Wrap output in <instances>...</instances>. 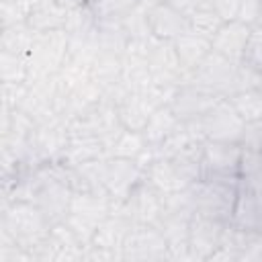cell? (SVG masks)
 <instances>
[{
	"label": "cell",
	"instance_id": "6da1fadb",
	"mask_svg": "<svg viewBox=\"0 0 262 262\" xmlns=\"http://www.w3.org/2000/svg\"><path fill=\"white\" fill-rule=\"evenodd\" d=\"M4 227L6 233L12 235L16 246H43V242L49 235V219L41 211L37 203L29 201H18L12 205V209L4 217Z\"/></svg>",
	"mask_w": 262,
	"mask_h": 262
},
{
	"label": "cell",
	"instance_id": "7a4b0ae2",
	"mask_svg": "<svg viewBox=\"0 0 262 262\" xmlns=\"http://www.w3.org/2000/svg\"><path fill=\"white\" fill-rule=\"evenodd\" d=\"M203 139H213V141H235L242 143L244 133H246V121L237 115V111L231 106L227 98H221L205 117L199 121Z\"/></svg>",
	"mask_w": 262,
	"mask_h": 262
},
{
	"label": "cell",
	"instance_id": "3957f363",
	"mask_svg": "<svg viewBox=\"0 0 262 262\" xmlns=\"http://www.w3.org/2000/svg\"><path fill=\"white\" fill-rule=\"evenodd\" d=\"M223 96L219 92L205 88V86H199L194 82H188V84L176 88V92L172 94V100L168 104L180 123H196Z\"/></svg>",
	"mask_w": 262,
	"mask_h": 262
},
{
	"label": "cell",
	"instance_id": "277c9868",
	"mask_svg": "<svg viewBox=\"0 0 262 262\" xmlns=\"http://www.w3.org/2000/svg\"><path fill=\"white\" fill-rule=\"evenodd\" d=\"M242 154H244V145L242 143L203 139L205 176H239Z\"/></svg>",
	"mask_w": 262,
	"mask_h": 262
},
{
	"label": "cell",
	"instance_id": "5b68a950",
	"mask_svg": "<svg viewBox=\"0 0 262 262\" xmlns=\"http://www.w3.org/2000/svg\"><path fill=\"white\" fill-rule=\"evenodd\" d=\"M235 70H237V63L223 57L221 53L213 51L203 59V63L190 74V82L199 84V86H205V88H211L215 92H219L221 96L229 94L231 90V84H233V78H235Z\"/></svg>",
	"mask_w": 262,
	"mask_h": 262
},
{
	"label": "cell",
	"instance_id": "8992f818",
	"mask_svg": "<svg viewBox=\"0 0 262 262\" xmlns=\"http://www.w3.org/2000/svg\"><path fill=\"white\" fill-rule=\"evenodd\" d=\"M145 20L151 39L158 41H174L188 31V16L172 2L145 8Z\"/></svg>",
	"mask_w": 262,
	"mask_h": 262
},
{
	"label": "cell",
	"instance_id": "52a82bcc",
	"mask_svg": "<svg viewBox=\"0 0 262 262\" xmlns=\"http://www.w3.org/2000/svg\"><path fill=\"white\" fill-rule=\"evenodd\" d=\"M168 252V239L158 225L135 223L125 239L123 258H160Z\"/></svg>",
	"mask_w": 262,
	"mask_h": 262
},
{
	"label": "cell",
	"instance_id": "ba28073f",
	"mask_svg": "<svg viewBox=\"0 0 262 262\" xmlns=\"http://www.w3.org/2000/svg\"><path fill=\"white\" fill-rule=\"evenodd\" d=\"M141 172L135 164V160L129 158H115L104 162V174H102V186L113 199H127L133 188L139 184Z\"/></svg>",
	"mask_w": 262,
	"mask_h": 262
},
{
	"label": "cell",
	"instance_id": "9c48e42d",
	"mask_svg": "<svg viewBox=\"0 0 262 262\" xmlns=\"http://www.w3.org/2000/svg\"><path fill=\"white\" fill-rule=\"evenodd\" d=\"M229 221H219L194 213L188 223V250L199 258H211L221 242V233Z\"/></svg>",
	"mask_w": 262,
	"mask_h": 262
},
{
	"label": "cell",
	"instance_id": "30bf717a",
	"mask_svg": "<svg viewBox=\"0 0 262 262\" xmlns=\"http://www.w3.org/2000/svg\"><path fill=\"white\" fill-rule=\"evenodd\" d=\"M250 33H252V25L242 23L237 18L235 20H227V23L221 25V29L217 31V35L211 41L213 51H217L223 57L239 63L244 59V51H246Z\"/></svg>",
	"mask_w": 262,
	"mask_h": 262
},
{
	"label": "cell",
	"instance_id": "8fae6325",
	"mask_svg": "<svg viewBox=\"0 0 262 262\" xmlns=\"http://www.w3.org/2000/svg\"><path fill=\"white\" fill-rule=\"evenodd\" d=\"M68 6H63L57 0H37L27 10V27L35 33H49L66 29L68 23Z\"/></svg>",
	"mask_w": 262,
	"mask_h": 262
},
{
	"label": "cell",
	"instance_id": "7c38bea8",
	"mask_svg": "<svg viewBox=\"0 0 262 262\" xmlns=\"http://www.w3.org/2000/svg\"><path fill=\"white\" fill-rule=\"evenodd\" d=\"M229 223L242 231H262V192L239 186Z\"/></svg>",
	"mask_w": 262,
	"mask_h": 262
},
{
	"label": "cell",
	"instance_id": "4fadbf2b",
	"mask_svg": "<svg viewBox=\"0 0 262 262\" xmlns=\"http://www.w3.org/2000/svg\"><path fill=\"white\" fill-rule=\"evenodd\" d=\"M174 43V51L178 55V61H180V68L184 74H192L201 63L203 59L211 53L213 45H211V39L194 33V31H186L182 33L178 39L172 41Z\"/></svg>",
	"mask_w": 262,
	"mask_h": 262
},
{
	"label": "cell",
	"instance_id": "5bb4252c",
	"mask_svg": "<svg viewBox=\"0 0 262 262\" xmlns=\"http://www.w3.org/2000/svg\"><path fill=\"white\" fill-rule=\"evenodd\" d=\"M145 180L154 188H158L162 194H166V196L188 188V184L178 174V170L174 168V164H172L170 158H158V160H154L147 166V170H145Z\"/></svg>",
	"mask_w": 262,
	"mask_h": 262
},
{
	"label": "cell",
	"instance_id": "9a60e30c",
	"mask_svg": "<svg viewBox=\"0 0 262 262\" xmlns=\"http://www.w3.org/2000/svg\"><path fill=\"white\" fill-rule=\"evenodd\" d=\"M178 125H182V123L176 119L170 104H162L151 113V117H149V121L141 133H143L147 145H160L166 137H170L176 131Z\"/></svg>",
	"mask_w": 262,
	"mask_h": 262
},
{
	"label": "cell",
	"instance_id": "2e32d148",
	"mask_svg": "<svg viewBox=\"0 0 262 262\" xmlns=\"http://www.w3.org/2000/svg\"><path fill=\"white\" fill-rule=\"evenodd\" d=\"M225 98L231 102V106L237 111V115L246 123L262 121V86L239 90V92H233Z\"/></svg>",
	"mask_w": 262,
	"mask_h": 262
},
{
	"label": "cell",
	"instance_id": "e0dca14e",
	"mask_svg": "<svg viewBox=\"0 0 262 262\" xmlns=\"http://www.w3.org/2000/svg\"><path fill=\"white\" fill-rule=\"evenodd\" d=\"M186 16H188V29L199 33V35H203V37H207V39H211V41H213V37L217 35V31L223 25L221 16L215 12V8L209 4V0L203 2L201 6H196L194 10H190Z\"/></svg>",
	"mask_w": 262,
	"mask_h": 262
},
{
	"label": "cell",
	"instance_id": "ac0fdd59",
	"mask_svg": "<svg viewBox=\"0 0 262 262\" xmlns=\"http://www.w3.org/2000/svg\"><path fill=\"white\" fill-rule=\"evenodd\" d=\"M88 2L96 20H121L141 4L139 0H88Z\"/></svg>",
	"mask_w": 262,
	"mask_h": 262
},
{
	"label": "cell",
	"instance_id": "d6986e66",
	"mask_svg": "<svg viewBox=\"0 0 262 262\" xmlns=\"http://www.w3.org/2000/svg\"><path fill=\"white\" fill-rule=\"evenodd\" d=\"M242 61L262 74V27H256V25L252 27V33H250Z\"/></svg>",
	"mask_w": 262,
	"mask_h": 262
},
{
	"label": "cell",
	"instance_id": "ffe728a7",
	"mask_svg": "<svg viewBox=\"0 0 262 262\" xmlns=\"http://www.w3.org/2000/svg\"><path fill=\"white\" fill-rule=\"evenodd\" d=\"M242 2H244V0H209V4L215 8V12L221 16L223 23L235 20V18L239 16Z\"/></svg>",
	"mask_w": 262,
	"mask_h": 262
},
{
	"label": "cell",
	"instance_id": "44dd1931",
	"mask_svg": "<svg viewBox=\"0 0 262 262\" xmlns=\"http://www.w3.org/2000/svg\"><path fill=\"white\" fill-rule=\"evenodd\" d=\"M242 145H244V147L262 149V121H258V123H248V125H246V133H244Z\"/></svg>",
	"mask_w": 262,
	"mask_h": 262
},
{
	"label": "cell",
	"instance_id": "7402d4cb",
	"mask_svg": "<svg viewBox=\"0 0 262 262\" xmlns=\"http://www.w3.org/2000/svg\"><path fill=\"white\" fill-rule=\"evenodd\" d=\"M203 2H207V0H172V4L176 8H180L184 14H188L190 10H194L196 6H201Z\"/></svg>",
	"mask_w": 262,
	"mask_h": 262
},
{
	"label": "cell",
	"instance_id": "603a6c76",
	"mask_svg": "<svg viewBox=\"0 0 262 262\" xmlns=\"http://www.w3.org/2000/svg\"><path fill=\"white\" fill-rule=\"evenodd\" d=\"M139 2H141V6L149 8V6H156V4H164V2H172V0H139Z\"/></svg>",
	"mask_w": 262,
	"mask_h": 262
},
{
	"label": "cell",
	"instance_id": "cb8c5ba5",
	"mask_svg": "<svg viewBox=\"0 0 262 262\" xmlns=\"http://www.w3.org/2000/svg\"><path fill=\"white\" fill-rule=\"evenodd\" d=\"M256 27H262V0H260V8H258V18H256Z\"/></svg>",
	"mask_w": 262,
	"mask_h": 262
}]
</instances>
